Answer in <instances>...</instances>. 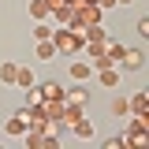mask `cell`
Masks as SVG:
<instances>
[{"label": "cell", "instance_id": "cell-1", "mask_svg": "<svg viewBox=\"0 0 149 149\" xmlns=\"http://www.w3.org/2000/svg\"><path fill=\"white\" fill-rule=\"evenodd\" d=\"M52 45H56V52L71 56V52H78L86 41H82V34H78L74 26H63V30H52Z\"/></svg>", "mask_w": 149, "mask_h": 149}, {"label": "cell", "instance_id": "cell-2", "mask_svg": "<svg viewBox=\"0 0 149 149\" xmlns=\"http://www.w3.org/2000/svg\"><path fill=\"white\" fill-rule=\"evenodd\" d=\"M142 63H146V52L142 49H123V56H119V67L123 71H138Z\"/></svg>", "mask_w": 149, "mask_h": 149}, {"label": "cell", "instance_id": "cell-3", "mask_svg": "<svg viewBox=\"0 0 149 149\" xmlns=\"http://www.w3.org/2000/svg\"><path fill=\"white\" fill-rule=\"evenodd\" d=\"M26 130H30V108H19L8 119V134H26Z\"/></svg>", "mask_w": 149, "mask_h": 149}, {"label": "cell", "instance_id": "cell-4", "mask_svg": "<svg viewBox=\"0 0 149 149\" xmlns=\"http://www.w3.org/2000/svg\"><path fill=\"white\" fill-rule=\"evenodd\" d=\"M74 22H78V26H93V22H101V8H97V4L78 8V11H74Z\"/></svg>", "mask_w": 149, "mask_h": 149}, {"label": "cell", "instance_id": "cell-5", "mask_svg": "<svg viewBox=\"0 0 149 149\" xmlns=\"http://www.w3.org/2000/svg\"><path fill=\"white\" fill-rule=\"evenodd\" d=\"M90 101V90L86 86H71V90H63V104H74V108H82Z\"/></svg>", "mask_w": 149, "mask_h": 149}, {"label": "cell", "instance_id": "cell-6", "mask_svg": "<svg viewBox=\"0 0 149 149\" xmlns=\"http://www.w3.org/2000/svg\"><path fill=\"white\" fill-rule=\"evenodd\" d=\"M146 142H149V134H146V127H138V123L123 134V146H146Z\"/></svg>", "mask_w": 149, "mask_h": 149}, {"label": "cell", "instance_id": "cell-7", "mask_svg": "<svg viewBox=\"0 0 149 149\" xmlns=\"http://www.w3.org/2000/svg\"><path fill=\"white\" fill-rule=\"evenodd\" d=\"M78 119H82V108H74V104H63V112H60V127H67V130H71Z\"/></svg>", "mask_w": 149, "mask_h": 149}, {"label": "cell", "instance_id": "cell-8", "mask_svg": "<svg viewBox=\"0 0 149 149\" xmlns=\"http://www.w3.org/2000/svg\"><path fill=\"white\" fill-rule=\"evenodd\" d=\"M82 41H86V45H101V41H104V26H101V22L86 26V30H82Z\"/></svg>", "mask_w": 149, "mask_h": 149}, {"label": "cell", "instance_id": "cell-9", "mask_svg": "<svg viewBox=\"0 0 149 149\" xmlns=\"http://www.w3.org/2000/svg\"><path fill=\"white\" fill-rule=\"evenodd\" d=\"M37 90H41V97H45V101H63V90H60V82H41Z\"/></svg>", "mask_w": 149, "mask_h": 149}, {"label": "cell", "instance_id": "cell-10", "mask_svg": "<svg viewBox=\"0 0 149 149\" xmlns=\"http://www.w3.org/2000/svg\"><path fill=\"white\" fill-rule=\"evenodd\" d=\"M130 112H134V116L149 112V97H146V93H134V97H130Z\"/></svg>", "mask_w": 149, "mask_h": 149}, {"label": "cell", "instance_id": "cell-11", "mask_svg": "<svg viewBox=\"0 0 149 149\" xmlns=\"http://www.w3.org/2000/svg\"><path fill=\"white\" fill-rule=\"evenodd\" d=\"M90 71H93V67H90V63H82V60H78V63H71V78H74V82H86V78H90Z\"/></svg>", "mask_w": 149, "mask_h": 149}, {"label": "cell", "instance_id": "cell-12", "mask_svg": "<svg viewBox=\"0 0 149 149\" xmlns=\"http://www.w3.org/2000/svg\"><path fill=\"white\" fill-rule=\"evenodd\" d=\"M41 104H45L41 90H37V86H30V90H26V108H41Z\"/></svg>", "mask_w": 149, "mask_h": 149}, {"label": "cell", "instance_id": "cell-13", "mask_svg": "<svg viewBox=\"0 0 149 149\" xmlns=\"http://www.w3.org/2000/svg\"><path fill=\"white\" fill-rule=\"evenodd\" d=\"M101 86H119V71L116 67H104L101 71Z\"/></svg>", "mask_w": 149, "mask_h": 149}, {"label": "cell", "instance_id": "cell-14", "mask_svg": "<svg viewBox=\"0 0 149 149\" xmlns=\"http://www.w3.org/2000/svg\"><path fill=\"white\" fill-rule=\"evenodd\" d=\"M15 82H19V86H22V90H30V86H37V82H34V74L26 71V67H19V74H15Z\"/></svg>", "mask_w": 149, "mask_h": 149}, {"label": "cell", "instance_id": "cell-15", "mask_svg": "<svg viewBox=\"0 0 149 149\" xmlns=\"http://www.w3.org/2000/svg\"><path fill=\"white\" fill-rule=\"evenodd\" d=\"M37 56H41V60H52V56H56V45H52V41H37Z\"/></svg>", "mask_w": 149, "mask_h": 149}, {"label": "cell", "instance_id": "cell-16", "mask_svg": "<svg viewBox=\"0 0 149 149\" xmlns=\"http://www.w3.org/2000/svg\"><path fill=\"white\" fill-rule=\"evenodd\" d=\"M30 15H34V19H45V15H49V4H45V0H30Z\"/></svg>", "mask_w": 149, "mask_h": 149}, {"label": "cell", "instance_id": "cell-17", "mask_svg": "<svg viewBox=\"0 0 149 149\" xmlns=\"http://www.w3.org/2000/svg\"><path fill=\"white\" fill-rule=\"evenodd\" d=\"M15 74H19L15 63H0V78H4V82H15Z\"/></svg>", "mask_w": 149, "mask_h": 149}, {"label": "cell", "instance_id": "cell-18", "mask_svg": "<svg viewBox=\"0 0 149 149\" xmlns=\"http://www.w3.org/2000/svg\"><path fill=\"white\" fill-rule=\"evenodd\" d=\"M127 112H130V101H123V97L112 101V116H127Z\"/></svg>", "mask_w": 149, "mask_h": 149}, {"label": "cell", "instance_id": "cell-19", "mask_svg": "<svg viewBox=\"0 0 149 149\" xmlns=\"http://www.w3.org/2000/svg\"><path fill=\"white\" fill-rule=\"evenodd\" d=\"M74 134H78V138H90V134H93V127H90V123H86V119H78V123H74Z\"/></svg>", "mask_w": 149, "mask_h": 149}, {"label": "cell", "instance_id": "cell-20", "mask_svg": "<svg viewBox=\"0 0 149 149\" xmlns=\"http://www.w3.org/2000/svg\"><path fill=\"white\" fill-rule=\"evenodd\" d=\"M34 37H37V41H52V26H45V22H41V26L34 30Z\"/></svg>", "mask_w": 149, "mask_h": 149}, {"label": "cell", "instance_id": "cell-21", "mask_svg": "<svg viewBox=\"0 0 149 149\" xmlns=\"http://www.w3.org/2000/svg\"><path fill=\"white\" fill-rule=\"evenodd\" d=\"M104 149H123V134H119V138H108V142H104Z\"/></svg>", "mask_w": 149, "mask_h": 149}, {"label": "cell", "instance_id": "cell-22", "mask_svg": "<svg viewBox=\"0 0 149 149\" xmlns=\"http://www.w3.org/2000/svg\"><path fill=\"white\" fill-rule=\"evenodd\" d=\"M97 8L104 11V8H116V0H97Z\"/></svg>", "mask_w": 149, "mask_h": 149}, {"label": "cell", "instance_id": "cell-23", "mask_svg": "<svg viewBox=\"0 0 149 149\" xmlns=\"http://www.w3.org/2000/svg\"><path fill=\"white\" fill-rule=\"evenodd\" d=\"M116 4H130V0H116Z\"/></svg>", "mask_w": 149, "mask_h": 149}]
</instances>
